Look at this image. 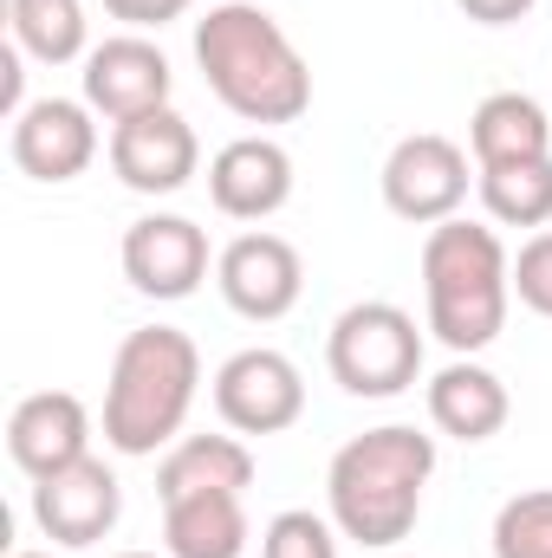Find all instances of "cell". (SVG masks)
I'll return each instance as SVG.
<instances>
[{
  "mask_svg": "<svg viewBox=\"0 0 552 558\" xmlns=\"http://www.w3.org/2000/svg\"><path fill=\"white\" fill-rule=\"evenodd\" d=\"M195 65L241 124H299L312 111V65L254 0H221L195 20Z\"/></svg>",
  "mask_w": 552,
  "mask_h": 558,
  "instance_id": "obj_1",
  "label": "cell"
},
{
  "mask_svg": "<svg viewBox=\"0 0 552 558\" xmlns=\"http://www.w3.org/2000/svg\"><path fill=\"white\" fill-rule=\"evenodd\" d=\"M429 474H435V435H422L410 422H384V428L351 435L325 468L332 526L371 553L410 539L416 520H422Z\"/></svg>",
  "mask_w": 552,
  "mask_h": 558,
  "instance_id": "obj_2",
  "label": "cell"
},
{
  "mask_svg": "<svg viewBox=\"0 0 552 558\" xmlns=\"http://www.w3.org/2000/svg\"><path fill=\"white\" fill-rule=\"evenodd\" d=\"M422 299H429V331L455 357H475L507 331L514 254L501 247L494 228L455 215V221L429 228V241H422Z\"/></svg>",
  "mask_w": 552,
  "mask_h": 558,
  "instance_id": "obj_3",
  "label": "cell"
},
{
  "mask_svg": "<svg viewBox=\"0 0 552 558\" xmlns=\"http://www.w3.org/2000/svg\"><path fill=\"white\" fill-rule=\"evenodd\" d=\"M202 390V351L176 325H143L118 344L105 384V441L118 454H156L182 441V422Z\"/></svg>",
  "mask_w": 552,
  "mask_h": 558,
  "instance_id": "obj_4",
  "label": "cell"
},
{
  "mask_svg": "<svg viewBox=\"0 0 552 558\" xmlns=\"http://www.w3.org/2000/svg\"><path fill=\"white\" fill-rule=\"evenodd\" d=\"M325 364H332V384L345 397H364V403L404 397L416 377H422V331H416V318L404 305L358 299V305H345L332 318Z\"/></svg>",
  "mask_w": 552,
  "mask_h": 558,
  "instance_id": "obj_5",
  "label": "cell"
},
{
  "mask_svg": "<svg viewBox=\"0 0 552 558\" xmlns=\"http://www.w3.org/2000/svg\"><path fill=\"white\" fill-rule=\"evenodd\" d=\"M384 208L397 221H416V228H442L455 221V208L468 202V149L442 131H416L404 137L391 156H384Z\"/></svg>",
  "mask_w": 552,
  "mask_h": 558,
  "instance_id": "obj_6",
  "label": "cell"
},
{
  "mask_svg": "<svg viewBox=\"0 0 552 558\" xmlns=\"http://www.w3.org/2000/svg\"><path fill=\"white\" fill-rule=\"evenodd\" d=\"M215 416L228 422L235 435H279L305 416V377L286 351H235L215 371Z\"/></svg>",
  "mask_w": 552,
  "mask_h": 558,
  "instance_id": "obj_7",
  "label": "cell"
},
{
  "mask_svg": "<svg viewBox=\"0 0 552 558\" xmlns=\"http://www.w3.org/2000/svg\"><path fill=\"white\" fill-rule=\"evenodd\" d=\"M215 286H221V299L241 318L274 325V318H286L299 305V292H305V260H299V247L286 234L254 228V234H235L215 254Z\"/></svg>",
  "mask_w": 552,
  "mask_h": 558,
  "instance_id": "obj_8",
  "label": "cell"
},
{
  "mask_svg": "<svg viewBox=\"0 0 552 558\" xmlns=\"http://www.w3.org/2000/svg\"><path fill=\"white\" fill-rule=\"evenodd\" d=\"M118 513H124V487H118V474H111L98 454H85V461H72V468L33 481V526H39L52 546H65V553L98 546V539L118 526Z\"/></svg>",
  "mask_w": 552,
  "mask_h": 558,
  "instance_id": "obj_9",
  "label": "cell"
},
{
  "mask_svg": "<svg viewBox=\"0 0 552 558\" xmlns=\"http://www.w3.org/2000/svg\"><path fill=\"white\" fill-rule=\"evenodd\" d=\"M111 169L124 189L137 195H176L189 189V175L202 169V143L189 131V118L176 105L163 111H143V118H124L111 131Z\"/></svg>",
  "mask_w": 552,
  "mask_h": 558,
  "instance_id": "obj_10",
  "label": "cell"
},
{
  "mask_svg": "<svg viewBox=\"0 0 552 558\" xmlns=\"http://www.w3.org/2000/svg\"><path fill=\"white\" fill-rule=\"evenodd\" d=\"M169 92H176V72H169L163 46H149L143 33H118V39L85 52V105L111 124L163 111Z\"/></svg>",
  "mask_w": 552,
  "mask_h": 558,
  "instance_id": "obj_11",
  "label": "cell"
},
{
  "mask_svg": "<svg viewBox=\"0 0 552 558\" xmlns=\"http://www.w3.org/2000/svg\"><path fill=\"white\" fill-rule=\"evenodd\" d=\"M98 111L85 98H33L13 118V162L33 182H72L98 156Z\"/></svg>",
  "mask_w": 552,
  "mask_h": 558,
  "instance_id": "obj_12",
  "label": "cell"
},
{
  "mask_svg": "<svg viewBox=\"0 0 552 558\" xmlns=\"http://www.w3.org/2000/svg\"><path fill=\"white\" fill-rule=\"evenodd\" d=\"M124 279L143 299H189L208 279V234L189 215H143L124 228Z\"/></svg>",
  "mask_w": 552,
  "mask_h": 558,
  "instance_id": "obj_13",
  "label": "cell"
},
{
  "mask_svg": "<svg viewBox=\"0 0 552 558\" xmlns=\"http://www.w3.org/2000/svg\"><path fill=\"white\" fill-rule=\"evenodd\" d=\"M7 454L26 481H46L92 454V410L72 390H33L7 416Z\"/></svg>",
  "mask_w": 552,
  "mask_h": 558,
  "instance_id": "obj_14",
  "label": "cell"
},
{
  "mask_svg": "<svg viewBox=\"0 0 552 558\" xmlns=\"http://www.w3.org/2000/svg\"><path fill=\"white\" fill-rule=\"evenodd\" d=\"M208 202L228 221H267L292 202V156L274 137H235L208 162Z\"/></svg>",
  "mask_w": 552,
  "mask_h": 558,
  "instance_id": "obj_15",
  "label": "cell"
},
{
  "mask_svg": "<svg viewBox=\"0 0 552 558\" xmlns=\"http://www.w3.org/2000/svg\"><path fill=\"white\" fill-rule=\"evenodd\" d=\"M507 416H514V397H507V384L488 364L455 357V364H442L429 377V422L448 441H488V435L507 428Z\"/></svg>",
  "mask_w": 552,
  "mask_h": 558,
  "instance_id": "obj_16",
  "label": "cell"
},
{
  "mask_svg": "<svg viewBox=\"0 0 552 558\" xmlns=\"http://www.w3.org/2000/svg\"><path fill=\"white\" fill-rule=\"evenodd\" d=\"M254 487V454L241 435H182L163 468H156V500H189V494H248Z\"/></svg>",
  "mask_w": 552,
  "mask_h": 558,
  "instance_id": "obj_17",
  "label": "cell"
},
{
  "mask_svg": "<svg viewBox=\"0 0 552 558\" xmlns=\"http://www.w3.org/2000/svg\"><path fill=\"white\" fill-rule=\"evenodd\" d=\"M468 149H475V169H507V162L552 156L547 105L527 98V92H488L468 118Z\"/></svg>",
  "mask_w": 552,
  "mask_h": 558,
  "instance_id": "obj_18",
  "label": "cell"
},
{
  "mask_svg": "<svg viewBox=\"0 0 552 558\" xmlns=\"http://www.w3.org/2000/svg\"><path fill=\"white\" fill-rule=\"evenodd\" d=\"M169 558H241L248 553V500L241 494H189L163 507Z\"/></svg>",
  "mask_w": 552,
  "mask_h": 558,
  "instance_id": "obj_19",
  "label": "cell"
},
{
  "mask_svg": "<svg viewBox=\"0 0 552 558\" xmlns=\"http://www.w3.org/2000/svg\"><path fill=\"white\" fill-rule=\"evenodd\" d=\"M13 46L39 65H72L85 59V0H7Z\"/></svg>",
  "mask_w": 552,
  "mask_h": 558,
  "instance_id": "obj_20",
  "label": "cell"
},
{
  "mask_svg": "<svg viewBox=\"0 0 552 558\" xmlns=\"http://www.w3.org/2000/svg\"><path fill=\"white\" fill-rule=\"evenodd\" d=\"M475 182H481V208L501 228H547L552 221V156L507 162V169H475Z\"/></svg>",
  "mask_w": 552,
  "mask_h": 558,
  "instance_id": "obj_21",
  "label": "cell"
},
{
  "mask_svg": "<svg viewBox=\"0 0 552 558\" xmlns=\"http://www.w3.org/2000/svg\"><path fill=\"white\" fill-rule=\"evenodd\" d=\"M494 558H552V487H527L494 513Z\"/></svg>",
  "mask_w": 552,
  "mask_h": 558,
  "instance_id": "obj_22",
  "label": "cell"
},
{
  "mask_svg": "<svg viewBox=\"0 0 552 558\" xmlns=\"http://www.w3.org/2000/svg\"><path fill=\"white\" fill-rule=\"evenodd\" d=\"M261 558H338V533H332V520H319L305 507H286L261 533Z\"/></svg>",
  "mask_w": 552,
  "mask_h": 558,
  "instance_id": "obj_23",
  "label": "cell"
},
{
  "mask_svg": "<svg viewBox=\"0 0 552 558\" xmlns=\"http://www.w3.org/2000/svg\"><path fill=\"white\" fill-rule=\"evenodd\" d=\"M514 299L527 312L552 318V228H540L520 254H514Z\"/></svg>",
  "mask_w": 552,
  "mask_h": 558,
  "instance_id": "obj_24",
  "label": "cell"
},
{
  "mask_svg": "<svg viewBox=\"0 0 552 558\" xmlns=\"http://www.w3.org/2000/svg\"><path fill=\"white\" fill-rule=\"evenodd\" d=\"M195 0H105V13L111 20H124L131 33H149V26H169V20H182Z\"/></svg>",
  "mask_w": 552,
  "mask_h": 558,
  "instance_id": "obj_25",
  "label": "cell"
},
{
  "mask_svg": "<svg viewBox=\"0 0 552 558\" xmlns=\"http://www.w3.org/2000/svg\"><path fill=\"white\" fill-rule=\"evenodd\" d=\"M468 20H481V26H514V20H527L540 0H455Z\"/></svg>",
  "mask_w": 552,
  "mask_h": 558,
  "instance_id": "obj_26",
  "label": "cell"
},
{
  "mask_svg": "<svg viewBox=\"0 0 552 558\" xmlns=\"http://www.w3.org/2000/svg\"><path fill=\"white\" fill-rule=\"evenodd\" d=\"M13 558H52V553H13Z\"/></svg>",
  "mask_w": 552,
  "mask_h": 558,
  "instance_id": "obj_27",
  "label": "cell"
},
{
  "mask_svg": "<svg viewBox=\"0 0 552 558\" xmlns=\"http://www.w3.org/2000/svg\"><path fill=\"white\" fill-rule=\"evenodd\" d=\"M118 558H156V553H118Z\"/></svg>",
  "mask_w": 552,
  "mask_h": 558,
  "instance_id": "obj_28",
  "label": "cell"
}]
</instances>
